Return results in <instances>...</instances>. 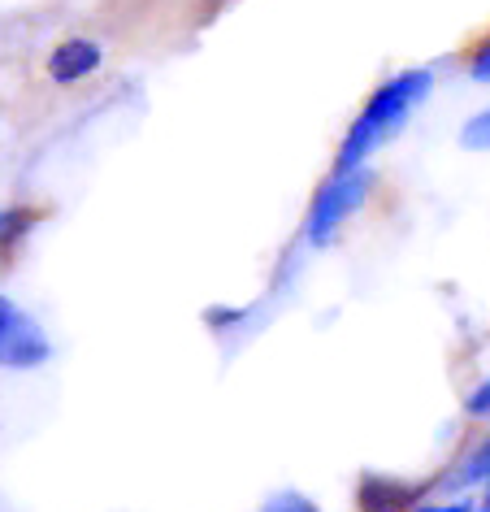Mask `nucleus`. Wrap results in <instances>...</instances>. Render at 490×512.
<instances>
[{"mask_svg":"<svg viewBox=\"0 0 490 512\" xmlns=\"http://www.w3.org/2000/svg\"><path fill=\"white\" fill-rule=\"evenodd\" d=\"M434 87V70H404L395 79H386L382 87H373V96L365 100V109L356 113V122L347 126L343 144H339V157H334L330 174H352V170H365L369 152L386 144L412 109L430 96Z\"/></svg>","mask_w":490,"mask_h":512,"instance_id":"nucleus-1","label":"nucleus"},{"mask_svg":"<svg viewBox=\"0 0 490 512\" xmlns=\"http://www.w3.org/2000/svg\"><path fill=\"white\" fill-rule=\"evenodd\" d=\"M373 170H352V174H330L326 183L317 187L313 204H308V217H304V239L308 248H326V243L339 235V226L347 222L352 213H360V204L369 200L373 191Z\"/></svg>","mask_w":490,"mask_h":512,"instance_id":"nucleus-2","label":"nucleus"},{"mask_svg":"<svg viewBox=\"0 0 490 512\" xmlns=\"http://www.w3.org/2000/svg\"><path fill=\"white\" fill-rule=\"evenodd\" d=\"M48 339L40 335V326L18 309L14 300H0V356L9 369H35L48 361Z\"/></svg>","mask_w":490,"mask_h":512,"instance_id":"nucleus-3","label":"nucleus"},{"mask_svg":"<svg viewBox=\"0 0 490 512\" xmlns=\"http://www.w3.org/2000/svg\"><path fill=\"white\" fill-rule=\"evenodd\" d=\"M430 495V482H404L391 473H365L356 482V512H417Z\"/></svg>","mask_w":490,"mask_h":512,"instance_id":"nucleus-4","label":"nucleus"},{"mask_svg":"<svg viewBox=\"0 0 490 512\" xmlns=\"http://www.w3.org/2000/svg\"><path fill=\"white\" fill-rule=\"evenodd\" d=\"M100 66H105V48H100L96 40H83V35H70V40L53 44V53H48V61H44L48 79H53L57 87L92 79Z\"/></svg>","mask_w":490,"mask_h":512,"instance_id":"nucleus-5","label":"nucleus"},{"mask_svg":"<svg viewBox=\"0 0 490 512\" xmlns=\"http://www.w3.org/2000/svg\"><path fill=\"white\" fill-rule=\"evenodd\" d=\"M44 217H48V204H40V200H18V204H9L5 217H0V252H5V261H14L18 248L27 243V235L44 222Z\"/></svg>","mask_w":490,"mask_h":512,"instance_id":"nucleus-6","label":"nucleus"},{"mask_svg":"<svg viewBox=\"0 0 490 512\" xmlns=\"http://www.w3.org/2000/svg\"><path fill=\"white\" fill-rule=\"evenodd\" d=\"M456 66L469 74L473 83H490V22L482 31H473L469 40L460 44V53H456Z\"/></svg>","mask_w":490,"mask_h":512,"instance_id":"nucleus-7","label":"nucleus"},{"mask_svg":"<svg viewBox=\"0 0 490 512\" xmlns=\"http://www.w3.org/2000/svg\"><path fill=\"white\" fill-rule=\"evenodd\" d=\"M460 144H464V148H473V152H490V105L477 113V118L464 122Z\"/></svg>","mask_w":490,"mask_h":512,"instance_id":"nucleus-8","label":"nucleus"},{"mask_svg":"<svg viewBox=\"0 0 490 512\" xmlns=\"http://www.w3.org/2000/svg\"><path fill=\"white\" fill-rule=\"evenodd\" d=\"M239 322H248V309H230V304L204 309V326H213V330H235Z\"/></svg>","mask_w":490,"mask_h":512,"instance_id":"nucleus-9","label":"nucleus"},{"mask_svg":"<svg viewBox=\"0 0 490 512\" xmlns=\"http://www.w3.org/2000/svg\"><path fill=\"white\" fill-rule=\"evenodd\" d=\"M464 413L469 417H490V378L477 382V387L464 395Z\"/></svg>","mask_w":490,"mask_h":512,"instance_id":"nucleus-10","label":"nucleus"},{"mask_svg":"<svg viewBox=\"0 0 490 512\" xmlns=\"http://www.w3.org/2000/svg\"><path fill=\"white\" fill-rule=\"evenodd\" d=\"M265 512H321L313 499H304V495H278V499H269Z\"/></svg>","mask_w":490,"mask_h":512,"instance_id":"nucleus-11","label":"nucleus"},{"mask_svg":"<svg viewBox=\"0 0 490 512\" xmlns=\"http://www.w3.org/2000/svg\"><path fill=\"white\" fill-rule=\"evenodd\" d=\"M477 512H490V482H486V495L477 499Z\"/></svg>","mask_w":490,"mask_h":512,"instance_id":"nucleus-12","label":"nucleus"}]
</instances>
